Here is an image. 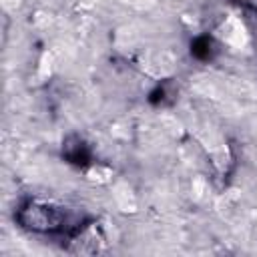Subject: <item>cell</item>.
<instances>
[{"instance_id": "obj_1", "label": "cell", "mask_w": 257, "mask_h": 257, "mask_svg": "<svg viewBox=\"0 0 257 257\" xmlns=\"http://www.w3.org/2000/svg\"><path fill=\"white\" fill-rule=\"evenodd\" d=\"M14 221L18 223L20 229L32 235H64L66 237L78 225V223L70 225L68 211L62 205L54 201L38 199V197L24 199L14 213Z\"/></svg>"}, {"instance_id": "obj_2", "label": "cell", "mask_w": 257, "mask_h": 257, "mask_svg": "<svg viewBox=\"0 0 257 257\" xmlns=\"http://www.w3.org/2000/svg\"><path fill=\"white\" fill-rule=\"evenodd\" d=\"M104 233L98 223L82 221L66 235V251L76 255H96L104 251Z\"/></svg>"}, {"instance_id": "obj_5", "label": "cell", "mask_w": 257, "mask_h": 257, "mask_svg": "<svg viewBox=\"0 0 257 257\" xmlns=\"http://www.w3.org/2000/svg\"><path fill=\"white\" fill-rule=\"evenodd\" d=\"M235 2H239L247 8H251V10H257V0H235Z\"/></svg>"}, {"instance_id": "obj_4", "label": "cell", "mask_w": 257, "mask_h": 257, "mask_svg": "<svg viewBox=\"0 0 257 257\" xmlns=\"http://www.w3.org/2000/svg\"><path fill=\"white\" fill-rule=\"evenodd\" d=\"M191 52L199 60H211L213 58V52H215V44H213V40L209 36H199L191 44Z\"/></svg>"}, {"instance_id": "obj_3", "label": "cell", "mask_w": 257, "mask_h": 257, "mask_svg": "<svg viewBox=\"0 0 257 257\" xmlns=\"http://www.w3.org/2000/svg\"><path fill=\"white\" fill-rule=\"evenodd\" d=\"M62 157L66 163L76 165L80 169H86L92 165V151L86 145V141L78 135H70L62 143Z\"/></svg>"}]
</instances>
